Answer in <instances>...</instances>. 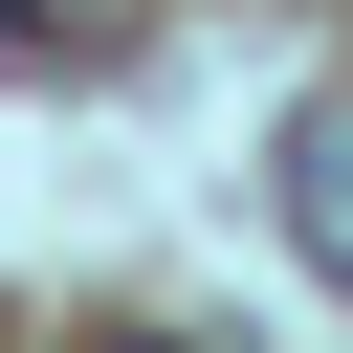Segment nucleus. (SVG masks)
<instances>
[{"label":"nucleus","mask_w":353,"mask_h":353,"mask_svg":"<svg viewBox=\"0 0 353 353\" xmlns=\"http://www.w3.org/2000/svg\"><path fill=\"white\" fill-rule=\"evenodd\" d=\"M265 221L353 287V110H287V132H265Z\"/></svg>","instance_id":"f257e3e1"},{"label":"nucleus","mask_w":353,"mask_h":353,"mask_svg":"<svg viewBox=\"0 0 353 353\" xmlns=\"http://www.w3.org/2000/svg\"><path fill=\"white\" fill-rule=\"evenodd\" d=\"M110 353H176V331H110Z\"/></svg>","instance_id":"f03ea898"}]
</instances>
